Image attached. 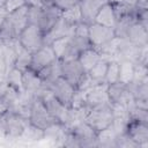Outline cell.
<instances>
[{
    "instance_id": "cell-1",
    "label": "cell",
    "mask_w": 148,
    "mask_h": 148,
    "mask_svg": "<svg viewBox=\"0 0 148 148\" xmlns=\"http://www.w3.org/2000/svg\"><path fill=\"white\" fill-rule=\"evenodd\" d=\"M29 24V5L8 13L0 28V40L3 43L17 39L21 31Z\"/></svg>"
},
{
    "instance_id": "cell-2",
    "label": "cell",
    "mask_w": 148,
    "mask_h": 148,
    "mask_svg": "<svg viewBox=\"0 0 148 148\" xmlns=\"http://www.w3.org/2000/svg\"><path fill=\"white\" fill-rule=\"evenodd\" d=\"M62 10L53 1H46L42 6H29V24L37 25L45 35L61 17Z\"/></svg>"
},
{
    "instance_id": "cell-3",
    "label": "cell",
    "mask_w": 148,
    "mask_h": 148,
    "mask_svg": "<svg viewBox=\"0 0 148 148\" xmlns=\"http://www.w3.org/2000/svg\"><path fill=\"white\" fill-rule=\"evenodd\" d=\"M60 74L65 80L74 86L77 91H83L94 84L77 58L60 60Z\"/></svg>"
},
{
    "instance_id": "cell-4",
    "label": "cell",
    "mask_w": 148,
    "mask_h": 148,
    "mask_svg": "<svg viewBox=\"0 0 148 148\" xmlns=\"http://www.w3.org/2000/svg\"><path fill=\"white\" fill-rule=\"evenodd\" d=\"M28 120L31 126H34L40 131H46L51 126L58 124V121L47 111L43 101L38 96H35L31 101V104L29 108Z\"/></svg>"
},
{
    "instance_id": "cell-5",
    "label": "cell",
    "mask_w": 148,
    "mask_h": 148,
    "mask_svg": "<svg viewBox=\"0 0 148 148\" xmlns=\"http://www.w3.org/2000/svg\"><path fill=\"white\" fill-rule=\"evenodd\" d=\"M113 119L114 117L111 103H108L101 106L89 109L86 114L84 121L98 134L99 132L109 128L113 124Z\"/></svg>"
},
{
    "instance_id": "cell-6",
    "label": "cell",
    "mask_w": 148,
    "mask_h": 148,
    "mask_svg": "<svg viewBox=\"0 0 148 148\" xmlns=\"http://www.w3.org/2000/svg\"><path fill=\"white\" fill-rule=\"evenodd\" d=\"M29 125V120L27 117L13 111H9L0 119V130L10 138H20L22 136L25 127Z\"/></svg>"
},
{
    "instance_id": "cell-7",
    "label": "cell",
    "mask_w": 148,
    "mask_h": 148,
    "mask_svg": "<svg viewBox=\"0 0 148 148\" xmlns=\"http://www.w3.org/2000/svg\"><path fill=\"white\" fill-rule=\"evenodd\" d=\"M82 98V106L86 109H92L110 103L108 96L106 83H94L83 91H79Z\"/></svg>"
},
{
    "instance_id": "cell-8",
    "label": "cell",
    "mask_w": 148,
    "mask_h": 148,
    "mask_svg": "<svg viewBox=\"0 0 148 148\" xmlns=\"http://www.w3.org/2000/svg\"><path fill=\"white\" fill-rule=\"evenodd\" d=\"M17 40L20 45L30 53L36 52L44 44V34L35 24H28L18 35Z\"/></svg>"
},
{
    "instance_id": "cell-9",
    "label": "cell",
    "mask_w": 148,
    "mask_h": 148,
    "mask_svg": "<svg viewBox=\"0 0 148 148\" xmlns=\"http://www.w3.org/2000/svg\"><path fill=\"white\" fill-rule=\"evenodd\" d=\"M88 38L91 46L96 50L102 49L104 45L110 43L112 39L116 38L114 29L109 28L96 22L88 24Z\"/></svg>"
},
{
    "instance_id": "cell-10",
    "label": "cell",
    "mask_w": 148,
    "mask_h": 148,
    "mask_svg": "<svg viewBox=\"0 0 148 148\" xmlns=\"http://www.w3.org/2000/svg\"><path fill=\"white\" fill-rule=\"evenodd\" d=\"M52 95L66 108H71L73 99L76 94V89L74 86H72L67 80H65L62 76H59L53 83H51L47 88Z\"/></svg>"
},
{
    "instance_id": "cell-11",
    "label": "cell",
    "mask_w": 148,
    "mask_h": 148,
    "mask_svg": "<svg viewBox=\"0 0 148 148\" xmlns=\"http://www.w3.org/2000/svg\"><path fill=\"white\" fill-rule=\"evenodd\" d=\"M44 103L45 108L47 109V111L52 114V117L59 123V124H65L66 118H67V113H68V109L66 108L64 104H61L49 89H43L38 95H37Z\"/></svg>"
},
{
    "instance_id": "cell-12",
    "label": "cell",
    "mask_w": 148,
    "mask_h": 148,
    "mask_svg": "<svg viewBox=\"0 0 148 148\" xmlns=\"http://www.w3.org/2000/svg\"><path fill=\"white\" fill-rule=\"evenodd\" d=\"M124 133L136 146H143L148 142V123L128 119L125 125Z\"/></svg>"
},
{
    "instance_id": "cell-13",
    "label": "cell",
    "mask_w": 148,
    "mask_h": 148,
    "mask_svg": "<svg viewBox=\"0 0 148 148\" xmlns=\"http://www.w3.org/2000/svg\"><path fill=\"white\" fill-rule=\"evenodd\" d=\"M56 60H57V57L51 45H43L40 49H38L36 52L31 54L29 69L34 71L35 73H38L40 69L54 62Z\"/></svg>"
},
{
    "instance_id": "cell-14",
    "label": "cell",
    "mask_w": 148,
    "mask_h": 148,
    "mask_svg": "<svg viewBox=\"0 0 148 148\" xmlns=\"http://www.w3.org/2000/svg\"><path fill=\"white\" fill-rule=\"evenodd\" d=\"M75 25L69 24L62 16L54 23V25L44 35V44L50 45L53 40L62 38V37H68L72 36L74 31Z\"/></svg>"
},
{
    "instance_id": "cell-15",
    "label": "cell",
    "mask_w": 148,
    "mask_h": 148,
    "mask_svg": "<svg viewBox=\"0 0 148 148\" xmlns=\"http://www.w3.org/2000/svg\"><path fill=\"white\" fill-rule=\"evenodd\" d=\"M22 87L24 92L31 96H37L43 89H45L37 73L29 68L22 71Z\"/></svg>"
},
{
    "instance_id": "cell-16",
    "label": "cell",
    "mask_w": 148,
    "mask_h": 148,
    "mask_svg": "<svg viewBox=\"0 0 148 148\" xmlns=\"http://www.w3.org/2000/svg\"><path fill=\"white\" fill-rule=\"evenodd\" d=\"M110 0H80L79 8L82 15V21L87 24L92 23L99 9Z\"/></svg>"
},
{
    "instance_id": "cell-17",
    "label": "cell",
    "mask_w": 148,
    "mask_h": 148,
    "mask_svg": "<svg viewBox=\"0 0 148 148\" xmlns=\"http://www.w3.org/2000/svg\"><path fill=\"white\" fill-rule=\"evenodd\" d=\"M147 28L136 21L128 28L125 39L139 47H143L147 46Z\"/></svg>"
},
{
    "instance_id": "cell-18",
    "label": "cell",
    "mask_w": 148,
    "mask_h": 148,
    "mask_svg": "<svg viewBox=\"0 0 148 148\" xmlns=\"http://www.w3.org/2000/svg\"><path fill=\"white\" fill-rule=\"evenodd\" d=\"M37 75L42 80L44 88L47 89L51 83H53L59 76H61V74H60V60L57 59L54 62L44 67L43 69H40L37 73Z\"/></svg>"
},
{
    "instance_id": "cell-19",
    "label": "cell",
    "mask_w": 148,
    "mask_h": 148,
    "mask_svg": "<svg viewBox=\"0 0 148 148\" xmlns=\"http://www.w3.org/2000/svg\"><path fill=\"white\" fill-rule=\"evenodd\" d=\"M94 22L114 29L116 23H117V18H116V15H114V12H113V8H112V5H111L110 1L108 3H105L99 9V12L97 13Z\"/></svg>"
},
{
    "instance_id": "cell-20",
    "label": "cell",
    "mask_w": 148,
    "mask_h": 148,
    "mask_svg": "<svg viewBox=\"0 0 148 148\" xmlns=\"http://www.w3.org/2000/svg\"><path fill=\"white\" fill-rule=\"evenodd\" d=\"M102 59V54L99 53L98 50L94 49V47H89V49H86L83 50L79 57H77V60L80 61V64L83 66V68L86 69V72L88 73V71L90 68H92L99 60Z\"/></svg>"
},
{
    "instance_id": "cell-21",
    "label": "cell",
    "mask_w": 148,
    "mask_h": 148,
    "mask_svg": "<svg viewBox=\"0 0 148 148\" xmlns=\"http://www.w3.org/2000/svg\"><path fill=\"white\" fill-rule=\"evenodd\" d=\"M108 64H109V59L102 57V59L92 68H90L88 71V76H89V79L94 83H103L104 82L105 73H106V68H108Z\"/></svg>"
},
{
    "instance_id": "cell-22",
    "label": "cell",
    "mask_w": 148,
    "mask_h": 148,
    "mask_svg": "<svg viewBox=\"0 0 148 148\" xmlns=\"http://www.w3.org/2000/svg\"><path fill=\"white\" fill-rule=\"evenodd\" d=\"M135 64L128 60L119 61V81L125 84H131L134 77Z\"/></svg>"
},
{
    "instance_id": "cell-23",
    "label": "cell",
    "mask_w": 148,
    "mask_h": 148,
    "mask_svg": "<svg viewBox=\"0 0 148 148\" xmlns=\"http://www.w3.org/2000/svg\"><path fill=\"white\" fill-rule=\"evenodd\" d=\"M31 54L32 53H30L29 51L23 49L18 43V45L16 47V56H15L13 67L20 69L21 72L29 68V65H30V61H31Z\"/></svg>"
},
{
    "instance_id": "cell-24",
    "label": "cell",
    "mask_w": 148,
    "mask_h": 148,
    "mask_svg": "<svg viewBox=\"0 0 148 148\" xmlns=\"http://www.w3.org/2000/svg\"><path fill=\"white\" fill-rule=\"evenodd\" d=\"M119 81V61L118 60H109L104 82L106 84H111Z\"/></svg>"
},
{
    "instance_id": "cell-25",
    "label": "cell",
    "mask_w": 148,
    "mask_h": 148,
    "mask_svg": "<svg viewBox=\"0 0 148 148\" xmlns=\"http://www.w3.org/2000/svg\"><path fill=\"white\" fill-rule=\"evenodd\" d=\"M61 16L72 25H76V24L83 22L79 5H76V6H74V7L69 8V9H67V10H64Z\"/></svg>"
},
{
    "instance_id": "cell-26",
    "label": "cell",
    "mask_w": 148,
    "mask_h": 148,
    "mask_svg": "<svg viewBox=\"0 0 148 148\" xmlns=\"http://www.w3.org/2000/svg\"><path fill=\"white\" fill-rule=\"evenodd\" d=\"M25 5H28V0H6L3 6H5L6 10L8 13H10V12H13L20 7H23Z\"/></svg>"
},
{
    "instance_id": "cell-27",
    "label": "cell",
    "mask_w": 148,
    "mask_h": 148,
    "mask_svg": "<svg viewBox=\"0 0 148 148\" xmlns=\"http://www.w3.org/2000/svg\"><path fill=\"white\" fill-rule=\"evenodd\" d=\"M53 2L59 9H61L64 12V10H67L74 6L79 5L80 0H53Z\"/></svg>"
},
{
    "instance_id": "cell-28",
    "label": "cell",
    "mask_w": 148,
    "mask_h": 148,
    "mask_svg": "<svg viewBox=\"0 0 148 148\" xmlns=\"http://www.w3.org/2000/svg\"><path fill=\"white\" fill-rule=\"evenodd\" d=\"M9 109H10V101L5 95H0V119L9 111Z\"/></svg>"
},
{
    "instance_id": "cell-29",
    "label": "cell",
    "mask_w": 148,
    "mask_h": 148,
    "mask_svg": "<svg viewBox=\"0 0 148 148\" xmlns=\"http://www.w3.org/2000/svg\"><path fill=\"white\" fill-rule=\"evenodd\" d=\"M7 15H8V12L6 10L5 6H1V7H0V28H1L2 23L5 22V20H6V17H7Z\"/></svg>"
},
{
    "instance_id": "cell-30",
    "label": "cell",
    "mask_w": 148,
    "mask_h": 148,
    "mask_svg": "<svg viewBox=\"0 0 148 148\" xmlns=\"http://www.w3.org/2000/svg\"><path fill=\"white\" fill-rule=\"evenodd\" d=\"M110 1H120V2H127V3L136 5V1H138V0H110Z\"/></svg>"
},
{
    "instance_id": "cell-31",
    "label": "cell",
    "mask_w": 148,
    "mask_h": 148,
    "mask_svg": "<svg viewBox=\"0 0 148 148\" xmlns=\"http://www.w3.org/2000/svg\"><path fill=\"white\" fill-rule=\"evenodd\" d=\"M5 2H6V0H0V7H1V6H3V5H5Z\"/></svg>"
},
{
    "instance_id": "cell-32",
    "label": "cell",
    "mask_w": 148,
    "mask_h": 148,
    "mask_svg": "<svg viewBox=\"0 0 148 148\" xmlns=\"http://www.w3.org/2000/svg\"><path fill=\"white\" fill-rule=\"evenodd\" d=\"M50 1H53V0H50Z\"/></svg>"
}]
</instances>
